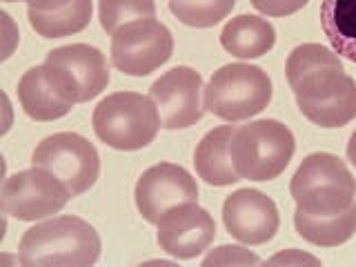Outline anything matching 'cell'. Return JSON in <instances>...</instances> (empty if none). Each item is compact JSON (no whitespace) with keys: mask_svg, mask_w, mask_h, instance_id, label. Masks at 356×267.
I'll return each mask as SVG.
<instances>
[{"mask_svg":"<svg viewBox=\"0 0 356 267\" xmlns=\"http://www.w3.org/2000/svg\"><path fill=\"white\" fill-rule=\"evenodd\" d=\"M348 161L356 167V131L350 136V143H348Z\"/></svg>","mask_w":356,"mask_h":267,"instance_id":"29","label":"cell"},{"mask_svg":"<svg viewBox=\"0 0 356 267\" xmlns=\"http://www.w3.org/2000/svg\"><path fill=\"white\" fill-rule=\"evenodd\" d=\"M236 134V127L220 125L209 129L194 149V167L198 178H203L207 185L214 187H227L241 181L232 161V138Z\"/></svg>","mask_w":356,"mask_h":267,"instance_id":"15","label":"cell"},{"mask_svg":"<svg viewBox=\"0 0 356 267\" xmlns=\"http://www.w3.org/2000/svg\"><path fill=\"white\" fill-rule=\"evenodd\" d=\"M98 18L109 36L136 20L156 18L154 0H98Z\"/></svg>","mask_w":356,"mask_h":267,"instance_id":"23","label":"cell"},{"mask_svg":"<svg viewBox=\"0 0 356 267\" xmlns=\"http://www.w3.org/2000/svg\"><path fill=\"white\" fill-rule=\"evenodd\" d=\"M321 27L332 49L356 65V0H321Z\"/></svg>","mask_w":356,"mask_h":267,"instance_id":"19","label":"cell"},{"mask_svg":"<svg viewBox=\"0 0 356 267\" xmlns=\"http://www.w3.org/2000/svg\"><path fill=\"white\" fill-rule=\"evenodd\" d=\"M276 42V29L267 18L261 16H236L220 31V44L227 54L241 60H254L270 54Z\"/></svg>","mask_w":356,"mask_h":267,"instance_id":"16","label":"cell"},{"mask_svg":"<svg viewBox=\"0 0 356 267\" xmlns=\"http://www.w3.org/2000/svg\"><path fill=\"white\" fill-rule=\"evenodd\" d=\"M156 225H159L156 241L161 250L178 261L196 259L209 250V245L216 238V222L207 209L198 205V200L167 209Z\"/></svg>","mask_w":356,"mask_h":267,"instance_id":"12","label":"cell"},{"mask_svg":"<svg viewBox=\"0 0 356 267\" xmlns=\"http://www.w3.org/2000/svg\"><path fill=\"white\" fill-rule=\"evenodd\" d=\"M300 114L309 122L323 127V129H339L348 125L356 118V83L352 81L348 87L332 96L327 100H318V103H296Z\"/></svg>","mask_w":356,"mask_h":267,"instance_id":"21","label":"cell"},{"mask_svg":"<svg viewBox=\"0 0 356 267\" xmlns=\"http://www.w3.org/2000/svg\"><path fill=\"white\" fill-rule=\"evenodd\" d=\"M18 100L22 111L38 122H51L67 116L74 109V103L60 98L56 89L47 83L42 65L31 67L22 74L18 83Z\"/></svg>","mask_w":356,"mask_h":267,"instance_id":"17","label":"cell"},{"mask_svg":"<svg viewBox=\"0 0 356 267\" xmlns=\"http://www.w3.org/2000/svg\"><path fill=\"white\" fill-rule=\"evenodd\" d=\"M92 125L96 136L118 152L147 147L163 127L152 96L136 92H116L103 98L94 109Z\"/></svg>","mask_w":356,"mask_h":267,"instance_id":"4","label":"cell"},{"mask_svg":"<svg viewBox=\"0 0 356 267\" xmlns=\"http://www.w3.org/2000/svg\"><path fill=\"white\" fill-rule=\"evenodd\" d=\"M272 78L250 63H229L211 74L203 89L205 111L225 122H243L272 103Z\"/></svg>","mask_w":356,"mask_h":267,"instance_id":"3","label":"cell"},{"mask_svg":"<svg viewBox=\"0 0 356 267\" xmlns=\"http://www.w3.org/2000/svg\"><path fill=\"white\" fill-rule=\"evenodd\" d=\"M256 11H261L263 16L283 18L292 16L298 9H303L309 0H250Z\"/></svg>","mask_w":356,"mask_h":267,"instance_id":"25","label":"cell"},{"mask_svg":"<svg viewBox=\"0 0 356 267\" xmlns=\"http://www.w3.org/2000/svg\"><path fill=\"white\" fill-rule=\"evenodd\" d=\"M0 18H3V56L0 58L3 60H7L11 54H14V49L18 47V40H20V36H18V27L14 25V20H11V16L7 14V11H3L0 14Z\"/></svg>","mask_w":356,"mask_h":267,"instance_id":"27","label":"cell"},{"mask_svg":"<svg viewBox=\"0 0 356 267\" xmlns=\"http://www.w3.org/2000/svg\"><path fill=\"white\" fill-rule=\"evenodd\" d=\"M289 194L307 214L334 216L356 203V178L339 156L314 152L294 172Z\"/></svg>","mask_w":356,"mask_h":267,"instance_id":"2","label":"cell"},{"mask_svg":"<svg viewBox=\"0 0 356 267\" xmlns=\"http://www.w3.org/2000/svg\"><path fill=\"white\" fill-rule=\"evenodd\" d=\"M18 3H27L29 9H40V11H51V9H58L72 0H18Z\"/></svg>","mask_w":356,"mask_h":267,"instance_id":"28","label":"cell"},{"mask_svg":"<svg viewBox=\"0 0 356 267\" xmlns=\"http://www.w3.org/2000/svg\"><path fill=\"white\" fill-rule=\"evenodd\" d=\"M100 236L78 216H49L22 234V267H92L100 259Z\"/></svg>","mask_w":356,"mask_h":267,"instance_id":"1","label":"cell"},{"mask_svg":"<svg viewBox=\"0 0 356 267\" xmlns=\"http://www.w3.org/2000/svg\"><path fill=\"white\" fill-rule=\"evenodd\" d=\"M263 261L250 252L245 245H220V248L211 250L205 259L203 265H261Z\"/></svg>","mask_w":356,"mask_h":267,"instance_id":"24","label":"cell"},{"mask_svg":"<svg viewBox=\"0 0 356 267\" xmlns=\"http://www.w3.org/2000/svg\"><path fill=\"white\" fill-rule=\"evenodd\" d=\"M31 165L51 172L70 187L72 196L89 192L100 176V156L81 134L60 131L42 138L31 154Z\"/></svg>","mask_w":356,"mask_h":267,"instance_id":"9","label":"cell"},{"mask_svg":"<svg viewBox=\"0 0 356 267\" xmlns=\"http://www.w3.org/2000/svg\"><path fill=\"white\" fill-rule=\"evenodd\" d=\"M296 149L294 134L274 118L250 120L241 125L232 138V161L241 181H274L281 176Z\"/></svg>","mask_w":356,"mask_h":267,"instance_id":"5","label":"cell"},{"mask_svg":"<svg viewBox=\"0 0 356 267\" xmlns=\"http://www.w3.org/2000/svg\"><path fill=\"white\" fill-rule=\"evenodd\" d=\"M42 72L56 94L74 105L100 96L109 85L105 54L83 42L51 49L42 63Z\"/></svg>","mask_w":356,"mask_h":267,"instance_id":"6","label":"cell"},{"mask_svg":"<svg viewBox=\"0 0 356 267\" xmlns=\"http://www.w3.org/2000/svg\"><path fill=\"white\" fill-rule=\"evenodd\" d=\"M3 3H18V0H3Z\"/></svg>","mask_w":356,"mask_h":267,"instance_id":"30","label":"cell"},{"mask_svg":"<svg viewBox=\"0 0 356 267\" xmlns=\"http://www.w3.org/2000/svg\"><path fill=\"white\" fill-rule=\"evenodd\" d=\"M285 74L296 103H318L343 92L354 78L343 70L341 56L316 42L298 44L287 56Z\"/></svg>","mask_w":356,"mask_h":267,"instance_id":"8","label":"cell"},{"mask_svg":"<svg viewBox=\"0 0 356 267\" xmlns=\"http://www.w3.org/2000/svg\"><path fill=\"white\" fill-rule=\"evenodd\" d=\"M222 222L238 243L265 245L276 236L281 216H278V207L270 196L248 187L225 198Z\"/></svg>","mask_w":356,"mask_h":267,"instance_id":"14","label":"cell"},{"mask_svg":"<svg viewBox=\"0 0 356 267\" xmlns=\"http://www.w3.org/2000/svg\"><path fill=\"white\" fill-rule=\"evenodd\" d=\"M267 265H321L316 256L300 250H285L274 254L272 259H267Z\"/></svg>","mask_w":356,"mask_h":267,"instance_id":"26","label":"cell"},{"mask_svg":"<svg viewBox=\"0 0 356 267\" xmlns=\"http://www.w3.org/2000/svg\"><path fill=\"white\" fill-rule=\"evenodd\" d=\"M236 0H170V11L187 27L209 29L225 20Z\"/></svg>","mask_w":356,"mask_h":267,"instance_id":"22","label":"cell"},{"mask_svg":"<svg viewBox=\"0 0 356 267\" xmlns=\"http://www.w3.org/2000/svg\"><path fill=\"white\" fill-rule=\"evenodd\" d=\"M92 0H72L58 9H27L31 29L42 38H65L83 31L92 22Z\"/></svg>","mask_w":356,"mask_h":267,"instance_id":"20","label":"cell"},{"mask_svg":"<svg viewBox=\"0 0 356 267\" xmlns=\"http://www.w3.org/2000/svg\"><path fill=\"white\" fill-rule=\"evenodd\" d=\"M134 198L140 216L156 225L167 209L181 203L198 200V185L185 167L174 163H159L145 170L134 187Z\"/></svg>","mask_w":356,"mask_h":267,"instance_id":"13","label":"cell"},{"mask_svg":"<svg viewBox=\"0 0 356 267\" xmlns=\"http://www.w3.org/2000/svg\"><path fill=\"white\" fill-rule=\"evenodd\" d=\"M70 198L74 196L60 178L33 165L31 170H22L5 178L0 189V209L5 216L16 220L36 222L58 214L70 203Z\"/></svg>","mask_w":356,"mask_h":267,"instance_id":"7","label":"cell"},{"mask_svg":"<svg viewBox=\"0 0 356 267\" xmlns=\"http://www.w3.org/2000/svg\"><path fill=\"white\" fill-rule=\"evenodd\" d=\"M203 76L192 67H174L149 87V96L159 107L163 129L178 131L194 127L205 116Z\"/></svg>","mask_w":356,"mask_h":267,"instance_id":"11","label":"cell"},{"mask_svg":"<svg viewBox=\"0 0 356 267\" xmlns=\"http://www.w3.org/2000/svg\"><path fill=\"white\" fill-rule=\"evenodd\" d=\"M294 227L298 236L318 245V248H339L348 243L356 234V203L334 216H312L307 211L298 209L294 211Z\"/></svg>","mask_w":356,"mask_h":267,"instance_id":"18","label":"cell"},{"mask_svg":"<svg viewBox=\"0 0 356 267\" xmlns=\"http://www.w3.org/2000/svg\"><path fill=\"white\" fill-rule=\"evenodd\" d=\"M172 54V31L156 18L129 22L111 36V65L125 76H149L161 70Z\"/></svg>","mask_w":356,"mask_h":267,"instance_id":"10","label":"cell"}]
</instances>
